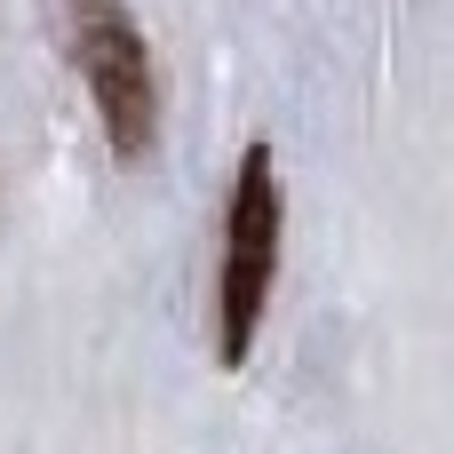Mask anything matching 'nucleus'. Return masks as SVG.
Wrapping results in <instances>:
<instances>
[{
  "label": "nucleus",
  "instance_id": "1",
  "mask_svg": "<svg viewBox=\"0 0 454 454\" xmlns=\"http://www.w3.org/2000/svg\"><path fill=\"white\" fill-rule=\"evenodd\" d=\"M56 32H64V56L104 120V144L112 160H152L160 144V64H152V40L136 24L128 0H56Z\"/></svg>",
  "mask_w": 454,
  "mask_h": 454
},
{
  "label": "nucleus",
  "instance_id": "2",
  "mask_svg": "<svg viewBox=\"0 0 454 454\" xmlns=\"http://www.w3.org/2000/svg\"><path fill=\"white\" fill-rule=\"evenodd\" d=\"M279 239H287V184L271 144L239 152L231 176V207H223V271H215V359L239 375L255 359L271 287H279Z\"/></svg>",
  "mask_w": 454,
  "mask_h": 454
}]
</instances>
